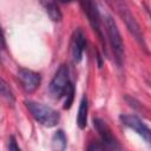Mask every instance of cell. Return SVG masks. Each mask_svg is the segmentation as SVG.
Masks as SVG:
<instances>
[{
  "instance_id": "obj_6",
  "label": "cell",
  "mask_w": 151,
  "mask_h": 151,
  "mask_svg": "<svg viewBox=\"0 0 151 151\" xmlns=\"http://www.w3.org/2000/svg\"><path fill=\"white\" fill-rule=\"evenodd\" d=\"M119 119L123 125L137 132L147 144L151 145V129H149L139 117L134 114H122Z\"/></svg>"
},
{
  "instance_id": "obj_15",
  "label": "cell",
  "mask_w": 151,
  "mask_h": 151,
  "mask_svg": "<svg viewBox=\"0 0 151 151\" xmlns=\"http://www.w3.org/2000/svg\"><path fill=\"white\" fill-rule=\"evenodd\" d=\"M8 149H9V150L20 151V147L17 145V142H15V137H14V136H11V138H9V145H8Z\"/></svg>"
},
{
  "instance_id": "obj_5",
  "label": "cell",
  "mask_w": 151,
  "mask_h": 151,
  "mask_svg": "<svg viewBox=\"0 0 151 151\" xmlns=\"http://www.w3.org/2000/svg\"><path fill=\"white\" fill-rule=\"evenodd\" d=\"M70 84L68 67L66 65H60L50 83V92L54 98L59 99L66 94Z\"/></svg>"
},
{
  "instance_id": "obj_13",
  "label": "cell",
  "mask_w": 151,
  "mask_h": 151,
  "mask_svg": "<svg viewBox=\"0 0 151 151\" xmlns=\"http://www.w3.org/2000/svg\"><path fill=\"white\" fill-rule=\"evenodd\" d=\"M1 94H2L4 98L7 99V101H8L9 104H12V105L14 104V101H15L14 96H13L11 88L7 86V84H6V81H5L4 79H1Z\"/></svg>"
},
{
  "instance_id": "obj_14",
  "label": "cell",
  "mask_w": 151,
  "mask_h": 151,
  "mask_svg": "<svg viewBox=\"0 0 151 151\" xmlns=\"http://www.w3.org/2000/svg\"><path fill=\"white\" fill-rule=\"evenodd\" d=\"M65 97H66V99H65V101H64V106H63V107H64L65 110H68V109L72 106L73 97H74V86L72 85V83L70 84L68 90H67V92H66Z\"/></svg>"
},
{
  "instance_id": "obj_1",
  "label": "cell",
  "mask_w": 151,
  "mask_h": 151,
  "mask_svg": "<svg viewBox=\"0 0 151 151\" xmlns=\"http://www.w3.org/2000/svg\"><path fill=\"white\" fill-rule=\"evenodd\" d=\"M106 2L110 5V7L119 15V18L124 21L125 26L127 27V29L130 31V33L134 37V39L137 40V42L140 45V47L147 52V47L145 44V40L143 38V33L140 31V27L137 22V20L134 19L133 14L131 13L129 6L126 5V2L124 0H106Z\"/></svg>"
},
{
  "instance_id": "obj_4",
  "label": "cell",
  "mask_w": 151,
  "mask_h": 151,
  "mask_svg": "<svg viewBox=\"0 0 151 151\" xmlns=\"http://www.w3.org/2000/svg\"><path fill=\"white\" fill-rule=\"evenodd\" d=\"M78 1L88 19V22H90L92 29L97 33V35L105 50L106 47H105V39H104V34H103V28H101V20H100L99 11L97 8L96 2L93 0H78Z\"/></svg>"
},
{
  "instance_id": "obj_17",
  "label": "cell",
  "mask_w": 151,
  "mask_h": 151,
  "mask_svg": "<svg viewBox=\"0 0 151 151\" xmlns=\"http://www.w3.org/2000/svg\"><path fill=\"white\" fill-rule=\"evenodd\" d=\"M146 13L149 14V17H150V19H151V11H150L149 8H146Z\"/></svg>"
},
{
  "instance_id": "obj_2",
  "label": "cell",
  "mask_w": 151,
  "mask_h": 151,
  "mask_svg": "<svg viewBox=\"0 0 151 151\" xmlns=\"http://www.w3.org/2000/svg\"><path fill=\"white\" fill-rule=\"evenodd\" d=\"M25 105L29 111V113L32 114V117L41 125L46 127H52L59 123L60 116H59V112L55 111L54 109L33 100H26Z\"/></svg>"
},
{
  "instance_id": "obj_12",
  "label": "cell",
  "mask_w": 151,
  "mask_h": 151,
  "mask_svg": "<svg viewBox=\"0 0 151 151\" xmlns=\"http://www.w3.org/2000/svg\"><path fill=\"white\" fill-rule=\"evenodd\" d=\"M52 144H53V147L57 149V150H64L66 147V136L64 133L63 130H58L54 134H53V138H52Z\"/></svg>"
},
{
  "instance_id": "obj_9",
  "label": "cell",
  "mask_w": 151,
  "mask_h": 151,
  "mask_svg": "<svg viewBox=\"0 0 151 151\" xmlns=\"http://www.w3.org/2000/svg\"><path fill=\"white\" fill-rule=\"evenodd\" d=\"M18 79L21 84V87L27 93L34 92L40 86V83H41L40 74L28 68H19Z\"/></svg>"
},
{
  "instance_id": "obj_8",
  "label": "cell",
  "mask_w": 151,
  "mask_h": 151,
  "mask_svg": "<svg viewBox=\"0 0 151 151\" xmlns=\"http://www.w3.org/2000/svg\"><path fill=\"white\" fill-rule=\"evenodd\" d=\"M70 50H71V57L72 61L74 64H79L83 59V53L86 47V38L85 33L83 32L81 28H76L72 38H71V44H70Z\"/></svg>"
},
{
  "instance_id": "obj_16",
  "label": "cell",
  "mask_w": 151,
  "mask_h": 151,
  "mask_svg": "<svg viewBox=\"0 0 151 151\" xmlns=\"http://www.w3.org/2000/svg\"><path fill=\"white\" fill-rule=\"evenodd\" d=\"M57 1H59L61 4H70V2H73L74 0H57Z\"/></svg>"
},
{
  "instance_id": "obj_11",
  "label": "cell",
  "mask_w": 151,
  "mask_h": 151,
  "mask_svg": "<svg viewBox=\"0 0 151 151\" xmlns=\"http://www.w3.org/2000/svg\"><path fill=\"white\" fill-rule=\"evenodd\" d=\"M87 112H88V101L87 97L83 96L79 109H78V116H77V125L79 129H85L87 124Z\"/></svg>"
},
{
  "instance_id": "obj_10",
  "label": "cell",
  "mask_w": 151,
  "mask_h": 151,
  "mask_svg": "<svg viewBox=\"0 0 151 151\" xmlns=\"http://www.w3.org/2000/svg\"><path fill=\"white\" fill-rule=\"evenodd\" d=\"M39 2L44 7V9L46 11L47 15L52 21L59 22L63 19V14L57 4V0H39Z\"/></svg>"
},
{
  "instance_id": "obj_7",
  "label": "cell",
  "mask_w": 151,
  "mask_h": 151,
  "mask_svg": "<svg viewBox=\"0 0 151 151\" xmlns=\"http://www.w3.org/2000/svg\"><path fill=\"white\" fill-rule=\"evenodd\" d=\"M93 125L101 139L100 143H103L105 145L106 149H111V150H119L122 149V146L119 145L118 140L116 139V137L112 134L109 125L100 118H94L93 119Z\"/></svg>"
},
{
  "instance_id": "obj_3",
  "label": "cell",
  "mask_w": 151,
  "mask_h": 151,
  "mask_svg": "<svg viewBox=\"0 0 151 151\" xmlns=\"http://www.w3.org/2000/svg\"><path fill=\"white\" fill-rule=\"evenodd\" d=\"M105 27H106V33H107V38L111 44L113 54H114V59L116 63L119 67H122L124 65V57H125V52H124V42L119 32V28L116 24V21L112 19V17L107 15L105 18Z\"/></svg>"
}]
</instances>
